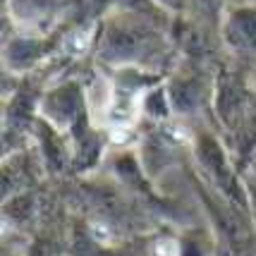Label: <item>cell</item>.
Instances as JSON below:
<instances>
[{
    "label": "cell",
    "mask_w": 256,
    "mask_h": 256,
    "mask_svg": "<svg viewBox=\"0 0 256 256\" xmlns=\"http://www.w3.org/2000/svg\"><path fill=\"white\" fill-rule=\"evenodd\" d=\"M228 36L237 46H256V17L246 12L234 14L228 26Z\"/></svg>",
    "instance_id": "cell-1"
},
{
    "label": "cell",
    "mask_w": 256,
    "mask_h": 256,
    "mask_svg": "<svg viewBox=\"0 0 256 256\" xmlns=\"http://www.w3.org/2000/svg\"><path fill=\"white\" fill-rule=\"evenodd\" d=\"M91 234H94V240H98V242H110V237H112V232L106 228L103 223H96V225H91Z\"/></svg>",
    "instance_id": "cell-2"
},
{
    "label": "cell",
    "mask_w": 256,
    "mask_h": 256,
    "mask_svg": "<svg viewBox=\"0 0 256 256\" xmlns=\"http://www.w3.org/2000/svg\"><path fill=\"white\" fill-rule=\"evenodd\" d=\"M156 254L158 256H178V244L170 242V240H163L156 244Z\"/></svg>",
    "instance_id": "cell-3"
}]
</instances>
